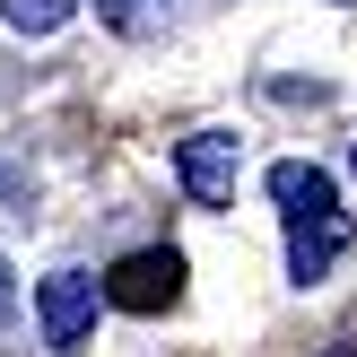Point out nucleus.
<instances>
[{
  "label": "nucleus",
  "instance_id": "2",
  "mask_svg": "<svg viewBox=\"0 0 357 357\" xmlns=\"http://www.w3.org/2000/svg\"><path fill=\"white\" fill-rule=\"evenodd\" d=\"M174 296H183V253H174V244L122 253L114 271H105V305H122V314H166Z\"/></svg>",
  "mask_w": 357,
  "mask_h": 357
},
{
  "label": "nucleus",
  "instance_id": "4",
  "mask_svg": "<svg viewBox=\"0 0 357 357\" xmlns=\"http://www.w3.org/2000/svg\"><path fill=\"white\" fill-rule=\"evenodd\" d=\"M236 174H244V139L236 131H192L183 149H174V183H183L201 209L236 201Z\"/></svg>",
  "mask_w": 357,
  "mask_h": 357
},
{
  "label": "nucleus",
  "instance_id": "7",
  "mask_svg": "<svg viewBox=\"0 0 357 357\" xmlns=\"http://www.w3.org/2000/svg\"><path fill=\"white\" fill-rule=\"evenodd\" d=\"M9 305H17V279H9V261H0V323H9Z\"/></svg>",
  "mask_w": 357,
  "mask_h": 357
},
{
  "label": "nucleus",
  "instance_id": "1",
  "mask_svg": "<svg viewBox=\"0 0 357 357\" xmlns=\"http://www.w3.org/2000/svg\"><path fill=\"white\" fill-rule=\"evenodd\" d=\"M271 201H279V218H288V279L296 288L331 279V261L349 253V209H340V192H331V174L305 166V157H279L271 166Z\"/></svg>",
  "mask_w": 357,
  "mask_h": 357
},
{
  "label": "nucleus",
  "instance_id": "5",
  "mask_svg": "<svg viewBox=\"0 0 357 357\" xmlns=\"http://www.w3.org/2000/svg\"><path fill=\"white\" fill-rule=\"evenodd\" d=\"M70 9H79V0H0V17H9L17 35H52Z\"/></svg>",
  "mask_w": 357,
  "mask_h": 357
},
{
  "label": "nucleus",
  "instance_id": "8",
  "mask_svg": "<svg viewBox=\"0 0 357 357\" xmlns=\"http://www.w3.org/2000/svg\"><path fill=\"white\" fill-rule=\"evenodd\" d=\"M349 166H357V149H349Z\"/></svg>",
  "mask_w": 357,
  "mask_h": 357
},
{
  "label": "nucleus",
  "instance_id": "3",
  "mask_svg": "<svg viewBox=\"0 0 357 357\" xmlns=\"http://www.w3.org/2000/svg\"><path fill=\"white\" fill-rule=\"evenodd\" d=\"M96 305H105V279L87 271H52L44 288H35V323H44V349H79L87 331H96Z\"/></svg>",
  "mask_w": 357,
  "mask_h": 357
},
{
  "label": "nucleus",
  "instance_id": "6",
  "mask_svg": "<svg viewBox=\"0 0 357 357\" xmlns=\"http://www.w3.org/2000/svg\"><path fill=\"white\" fill-rule=\"evenodd\" d=\"M96 17H105L114 35H149L157 17H166V0H96Z\"/></svg>",
  "mask_w": 357,
  "mask_h": 357
}]
</instances>
